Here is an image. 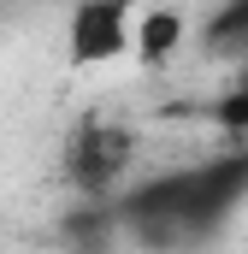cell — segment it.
Segmentation results:
<instances>
[{"label": "cell", "instance_id": "obj_1", "mask_svg": "<svg viewBox=\"0 0 248 254\" xmlns=\"http://www.w3.org/2000/svg\"><path fill=\"white\" fill-rule=\"evenodd\" d=\"M243 201H248V148H237V154L184 166L172 178H154L142 190L119 195L113 219H119V237H130L148 254H195L225 231V219Z\"/></svg>", "mask_w": 248, "mask_h": 254}, {"label": "cell", "instance_id": "obj_2", "mask_svg": "<svg viewBox=\"0 0 248 254\" xmlns=\"http://www.w3.org/2000/svg\"><path fill=\"white\" fill-rule=\"evenodd\" d=\"M130 154H136V136L113 119H83V125L65 136V184L83 195V201H107V190L130 172Z\"/></svg>", "mask_w": 248, "mask_h": 254}, {"label": "cell", "instance_id": "obj_3", "mask_svg": "<svg viewBox=\"0 0 248 254\" xmlns=\"http://www.w3.org/2000/svg\"><path fill=\"white\" fill-rule=\"evenodd\" d=\"M130 12H124L119 0H95V6H77V18H71V60L95 65V60H113L130 48Z\"/></svg>", "mask_w": 248, "mask_h": 254}, {"label": "cell", "instance_id": "obj_4", "mask_svg": "<svg viewBox=\"0 0 248 254\" xmlns=\"http://www.w3.org/2000/svg\"><path fill=\"white\" fill-rule=\"evenodd\" d=\"M60 231H65V249H71V254H113V243H119L113 201H89L83 213H71V219H65Z\"/></svg>", "mask_w": 248, "mask_h": 254}, {"label": "cell", "instance_id": "obj_5", "mask_svg": "<svg viewBox=\"0 0 248 254\" xmlns=\"http://www.w3.org/2000/svg\"><path fill=\"white\" fill-rule=\"evenodd\" d=\"M178 42H184V18H178V12H142V18L130 24V48H136L148 65L172 60Z\"/></svg>", "mask_w": 248, "mask_h": 254}, {"label": "cell", "instance_id": "obj_6", "mask_svg": "<svg viewBox=\"0 0 248 254\" xmlns=\"http://www.w3.org/2000/svg\"><path fill=\"white\" fill-rule=\"evenodd\" d=\"M207 48H213V54H248V0L225 6V12L207 24Z\"/></svg>", "mask_w": 248, "mask_h": 254}, {"label": "cell", "instance_id": "obj_7", "mask_svg": "<svg viewBox=\"0 0 248 254\" xmlns=\"http://www.w3.org/2000/svg\"><path fill=\"white\" fill-rule=\"evenodd\" d=\"M219 125L237 130V136H248V77L231 89V95H225V101H219Z\"/></svg>", "mask_w": 248, "mask_h": 254}]
</instances>
